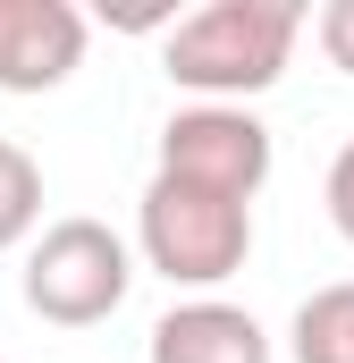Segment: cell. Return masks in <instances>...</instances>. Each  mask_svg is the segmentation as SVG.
<instances>
[{
  "label": "cell",
  "mask_w": 354,
  "mask_h": 363,
  "mask_svg": "<svg viewBox=\"0 0 354 363\" xmlns=\"http://www.w3.org/2000/svg\"><path fill=\"white\" fill-rule=\"evenodd\" d=\"M295 34H304V0H211L194 17H169L161 68L194 101H236L245 110L253 93H270L287 77Z\"/></svg>",
  "instance_id": "1"
},
{
  "label": "cell",
  "mask_w": 354,
  "mask_h": 363,
  "mask_svg": "<svg viewBox=\"0 0 354 363\" xmlns=\"http://www.w3.org/2000/svg\"><path fill=\"white\" fill-rule=\"evenodd\" d=\"M135 254H144V271H161L169 287L211 296L253 254V203H228L211 186H185V178L152 169L144 203H135Z\"/></svg>",
  "instance_id": "2"
},
{
  "label": "cell",
  "mask_w": 354,
  "mask_h": 363,
  "mask_svg": "<svg viewBox=\"0 0 354 363\" xmlns=\"http://www.w3.org/2000/svg\"><path fill=\"white\" fill-rule=\"evenodd\" d=\"M135 287V245L110 228V220H51L34 245H25V271H17V296L34 321L51 330H93L127 304Z\"/></svg>",
  "instance_id": "3"
},
{
  "label": "cell",
  "mask_w": 354,
  "mask_h": 363,
  "mask_svg": "<svg viewBox=\"0 0 354 363\" xmlns=\"http://www.w3.org/2000/svg\"><path fill=\"white\" fill-rule=\"evenodd\" d=\"M270 127L236 101H185L169 110L161 127V178H185V186H211L228 203H253L270 186Z\"/></svg>",
  "instance_id": "4"
},
{
  "label": "cell",
  "mask_w": 354,
  "mask_h": 363,
  "mask_svg": "<svg viewBox=\"0 0 354 363\" xmlns=\"http://www.w3.org/2000/svg\"><path fill=\"white\" fill-rule=\"evenodd\" d=\"M85 34L76 0H0V93H59L85 68Z\"/></svg>",
  "instance_id": "5"
},
{
  "label": "cell",
  "mask_w": 354,
  "mask_h": 363,
  "mask_svg": "<svg viewBox=\"0 0 354 363\" xmlns=\"http://www.w3.org/2000/svg\"><path fill=\"white\" fill-rule=\"evenodd\" d=\"M144 355L152 363H270V330L228 296H185L152 321Z\"/></svg>",
  "instance_id": "6"
},
{
  "label": "cell",
  "mask_w": 354,
  "mask_h": 363,
  "mask_svg": "<svg viewBox=\"0 0 354 363\" xmlns=\"http://www.w3.org/2000/svg\"><path fill=\"white\" fill-rule=\"evenodd\" d=\"M287 355L295 363H354V279H329V287H312L295 304Z\"/></svg>",
  "instance_id": "7"
},
{
  "label": "cell",
  "mask_w": 354,
  "mask_h": 363,
  "mask_svg": "<svg viewBox=\"0 0 354 363\" xmlns=\"http://www.w3.org/2000/svg\"><path fill=\"white\" fill-rule=\"evenodd\" d=\"M34 228H42V161L0 135V254L25 245Z\"/></svg>",
  "instance_id": "8"
},
{
  "label": "cell",
  "mask_w": 354,
  "mask_h": 363,
  "mask_svg": "<svg viewBox=\"0 0 354 363\" xmlns=\"http://www.w3.org/2000/svg\"><path fill=\"white\" fill-rule=\"evenodd\" d=\"M304 26L321 34V60L338 77H354V0H321V17H304Z\"/></svg>",
  "instance_id": "9"
},
{
  "label": "cell",
  "mask_w": 354,
  "mask_h": 363,
  "mask_svg": "<svg viewBox=\"0 0 354 363\" xmlns=\"http://www.w3.org/2000/svg\"><path fill=\"white\" fill-rule=\"evenodd\" d=\"M321 194H329V228L354 245V135L338 144V161H329V186H321Z\"/></svg>",
  "instance_id": "10"
},
{
  "label": "cell",
  "mask_w": 354,
  "mask_h": 363,
  "mask_svg": "<svg viewBox=\"0 0 354 363\" xmlns=\"http://www.w3.org/2000/svg\"><path fill=\"white\" fill-rule=\"evenodd\" d=\"M0 363H8V355H0Z\"/></svg>",
  "instance_id": "11"
}]
</instances>
